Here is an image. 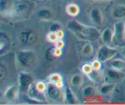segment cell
<instances>
[{"instance_id": "6da1fadb", "label": "cell", "mask_w": 125, "mask_h": 105, "mask_svg": "<svg viewBox=\"0 0 125 105\" xmlns=\"http://www.w3.org/2000/svg\"><path fill=\"white\" fill-rule=\"evenodd\" d=\"M69 31L82 41L94 42L100 38L101 33L98 28L85 25L76 19L70 20L67 24Z\"/></svg>"}, {"instance_id": "7a4b0ae2", "label": "cell", "mask_w": 125, "mask_h": 105, "mask_svg": "<svg viewBox=\"0 0 125 105\" xmlns=\"http://www.w3.org/2000/svg\"><path fill=\"white\" fill-rule=\"evenodd\" d=\"M15 61L17 66L21 70L31 69L34 66L37 61V55L33 50H21L15 53Z\"/></svg>"}, {"instance_id": "3957f363", "label": "cell", "mask_w": 125, "mask_h": 105, "mask_svg": "<svg viewBox=\"0 0 125 105\" xmlns=\"http://www.w3.org/2000/svg\"><path fill=\"white\" fill-rule=\"evenodd\" d=\"M46 89V83L42 81L34 82L27 90V96L29 100L37 103H45L48 98Z\"/></svg>"}, {"instance_id": "277c9868", "label": "cell", "mask_w": 125, "mask_h": 105, "mask_svg": "<svg viewBox=\"0 0 125 105\" xmlns=\"http://www.w3.org/2000/svg\"><path fill=\"white\" fill-rule=\"evenodd\" d=\"M34 7V2L32 0H19L13 4L12 13L17 16H28Z\"/></svg>"}, {"instance_id": "5b68a950", "label": "cell", "mask_w": 125, "mask_h": 105, "mask_svg": "<svg viewBox=\"0 0 125 105\" xmlns=\"http://www.w3.org/2000/svg\"><path fill=\"white\" fill-rule=\"evenodd\" d=\"M46 96L49 99L56 103H64V90L50 82L46 83Z\"/></svg>"}, {"instance_id": "8992f818", "label": "cell", "mask_w": 125, "mask_h": 105, "mask_svg": "<svg viewBox=\"0 0 125 105\" xmlns=\"http://www.w3.org/2000/svg\"><path fill=\"white\" fill-rule=\"evenodd\" d=\"M118 53V50L117 48L103 44L99 47L96 53V59L103 64L113 59Z\"/></svg>"}, {"instance_id": "52a82bcc", "label": "cell", "mask_w": 125, "mask_h": 105, "mask_svg": "<svg viewBox=\"0 0 125 105\" xmlns=\"http://www.w3.org/2000/svg\"><path fill=\"white\" fill-rule=\"evenodd\" d=\"M113 42L116 46H122L125 44V22L119 21L114 25Z\"/></svg>"}, {"instance_id": "ba28073f", "label": "cell", "mask_w": 125, "mask_h": 105, "mask_svg": "<svg viewBox=\"0 0 125 105\" xmlns=\"http://www.w3.org/2000/svg\"><path fill=\"white\" fill-rule=\"evenodd\" d=\"M104 82L118 83L125 79V72L108 68L104 72Z\"/></svg>"}, {"instance_id": "9c48e42d", "label": "cell", "mask_w": 125, "mask_h": 105, "mask_svg": "<svg viewBox=\"0 0 125 105\" xmlns=\"http://www.w3.org/2000/svg\"><path fill=\"white\" fill-rule=\"evenodd\" d=\"M18 40L22 44H33L38 41V35L36 32L32 29H25L20 32Z\"/></svg>"}, {"instance_id": "30bf717a", "label": "cell", "mask_w": 125, "mask_h": 105, "mask_svg": "<svg viewBox=\"0 0 125 105\" xmlns=\"http://www.w3.org/2000/svg\"><path fill=\"white\" fill-rule=\"evenodd\" d=\"M34 82L32 76L26 71L20 70L18 74V85L20 90L26 92L29 86Z\"/></svg>"}, {"instance_id": "8fae6325", "label": "cell", "mask_w": 125, "mask_h": 105, "mask_svg": "<svg viewBox=\"0 0 125 105\" xmlns=\"http://www.w3.org/2000/svg\"><path fill=\"white\" fill-rule=\"evenodd\" d=\"M20 88L18 85H12L7 87L4 92V98L10 103L15 102L18 98L20 94Z\"/></svg>"}, {"instance_id": "7c38bea8", "label": "cell", "mask_w": 125, "mask_h": 105, "mask_svg": "<svg viewBox=\"0 0 125 105\" xmlns=\"http://www.w3.org/2000/svg\"><path fill=\"white\" fill-rule=\"evenodd\" d=\"M89 18L93 24L101 26L103 23V15L101 10L98 7H92L89 11Z\"/></svg>"}, {"instance_id": "4fadbf2b", "label": "cell", "mask_w": 125, "mask_h": 105, "mask_svg": "<svg viewBox=\"0 0 125 105\" xmlns=\"http://www.w3.org/2000/svg\"><path fill=\"white\" fill-rule=\"evenodd\" d=\"M117 84L115 83L103 82L98 89V93L102 97H106L113 93Z\"/></svg>"}, {"instance_id": "5bb4252c", "label": "cell", "mask_w": 125, "mask_h": 105, "mask_svg": "<svg viewBox=\"0 0 125 105\" xmlns=\"http://www.w3.org/2000/svg\"><path fill=\"white\" fill-rule=\"evenodd\" d=\"M65 102L68 105H76L78 103V100L76 96L70 86H67L64 89Z\"/></svg>"}, {"instance_id": "9a60e30c", "label": "cell", "mask_w": 125, "mask_h": 105, "mask_svg": "<svg viewBox=\"0 0 125 105\" xmlns=\"http://www.w3.org/2000/svg\"><path fill=\"white\" fill-rule=\"evenodd\" d=\"M114 31L110 27H106L101 33V41L104 44L111 46L113 42Z\"/></svg>"}, {"instance_id": "2e32d148", "label": "cell", "mask_w": 125, "mask_h": 105, "mask_svg": "<svg viewBox=\"0 0 125 105\" xmlns=\"http://www.w3.org/2000/svg\"><path fill=\"white\" fill-rule=\"evenodd\" d=\"M10 46V40L8 36L3 32H1L0 36V53L1 56H3L9 51Z\"/></svg>"}, {"instance_id": "e0dca14e", "label": "cell", "mask_w": 125, "mask_h": 105, "mask_svg": "<svg viewBox=\"0 0 125 105\" xmlns=\"http://www.w3.org/2000/svg\"><path fill=\"white\" fill-rule=\"evenodd\" d=\"M88 79L92 82L96 84H100L104 82V74L101 70H94L87 75Z\"/></svg>"}, {"instance_id": "ac0fdd59", "label": "cell", "mask_w": 125, "mask_h": 105, "mask_svg": "<svg viewBox=\"0 0 125 105\" xmlns=\"http://www.w3.org/2000/svg\"><path fill=\"white\" fill-rule=\"evenodd\" d=\"M108 68L124 72L125 70V60L122 58L112 59L107 62Z\"/></svg>"}, {"instance_id": "d6986e66", "label": "cell", "mask_w": 125, "mask_h": 105, "mask_svg": "<svg viewBox=\"0 0 125 105\" xmlns=\"http://www.w3.org/2000/svg\"><path fill=\"white\" fill-rule=\"evenodd\" d=\"M112 17L116 19H123L125 18V5L117 4L115 6L111 13Z\"/></svg>"}, {"instance_id": "ffe728a7", "label": "cell", "mask_w": 125, "mask_h": 105, "mask_svg": "<svg viewBox=\"0 0 125 105\" xmlns=\"http://www.w3.org/2000/svg\"><path fill=\"white\" fill-rule=\"evenodd\" d=\"M48 82H50L59 88H63L64 86L63 77L58 73H53L48 77Z\"/></svg>"}, {"instance_id": "44dd1931", "label": "cell", "mask_w": 125, "mask_h": 105, "mask_svg": "<svg viewBox=\"0 0 125 105\" xmlns=\"http://www.w3.org/2000/svg\"><path fill=\"white\" fill-rule=\"evenodd\" d=\"M98 90L93 85H87L83 89L82 94L87 99H92L98 94Z\"/></svg>"}, {"instance_id": "7402d4cb", "label": "cell", "mask_w": 125, "mask_h": 105, "mask_svg": "<svg viewBox=\"0 0 125 105\" xmlns=\"http://www.w3.org/2000/svg\"><path fill=\"white\" fill-rule=\"evenodd\" d=\"M37 17L42 21H50L53 17L52 12L51 10L47 8H42L39 9L37 12Z\"/></svg>"}, {"instance_id": "603a6c76", "label": "cell", "mask_w": 125, "mask_h": 105, "mask_svg": "<svg viewBox=\"0 0 125 105\" xmlns=\"http://www.w3.org/2000/svg\"><path fill=\"white\" fill-rule=\"evenodd\" d=\"M65 10L67 14L72 17H77L80 13L79 6L75 3L68 4L66 6Z\"/></svg>"}, {"instance_id": "cb8c5ba5", "label": "cell", "mask_w": 125, "mask_h": 105, "mask_svg": "<svg viewBox=\"0 0 125 105\" xmlns=\"http://www.w3.org/2000/svg\"><path fill=\"white\" fill-rule=\"evenodd\" d=\"M83 82H84V78L81 74H74L70 79V84L74 88L79 89L82 86Z\"/></svg>"}, {"instance_id": "d4e9b609", "label": "cell", "mask_w": 125, "mask_h": 105, "mask_svg": "<svg viewBox=\"0 0 125 105\" xmlns=\"http://www.w3.org/2000/svg\"><path fill=\"white\" fill-rule=\"evenodd\" d=\"M13 5L10 4L8 0H1L0 2V11L1 15L3 13H9V11L12 12V8Z\"/></svg>"}, {"instance_id": "484cf974", "label": "cell", "mask_w": 125, "mask_h": 105, "mask_svg": "<svg viewBox=\"0 0 125 105\" xmlns=\"http://www.w3.org/2000/svg\"><path fill=\"white\" fill-rule=\"evenodd\" d=\"M94 48L92 44L91 43V42H88L87 43L85 44L82 48V55L84 57H90L94 53Z\"/></svg>"}, {"instance_id": "4316f807", "label": "cell", "mask_w": 125, "mask_h": 105, "mask_svg": "<svg viewBox=\"0 0 125 105\" xmlns=\"http://www.w3.org/2000/svg\"><path fill=\"white\" fill-rule=\"evenodd\" d=\"M8 71L6 66L2 63L0 64V80L1 81H5L7 77Z\"/></svg>"}, {"instance_id": "83f0119b", "label": "cell", "mask_w": 125, "mask_h": 105, "mask_svg": "<svg viewBox=\"0 0 125 105\" xmlns=\"http://www.w3.org/2000/svg\"><path fill=\"white\" fill-rule=\"evenodd\" d=\"M46 39H47L49 42L54 44L59 38L57 36V33L49 31V32L46 35Z\"/></svg>"}, {"instance_id": "f1b7e54d", "label": "cell", "mask_w": 125, "mask_h": 105, "mask_svg": "<svg viewBox=\"0 0 125 105\" xmlns=\"http://www.w3.org/2000/svg\"><path fill=\"white\" fill-rule=\"evenodd\" d=\"M62 30V27L61 24L60 23H57V22L52 23L50 27V32H52L57 33Z\"/></svg>"}, {"instance_id": "f546056e", "label": "cell", "mask_w": 125, "mask_h": 105, "mask_svg": "<svg viewBox=\"0 0 125 105\" xmlns=\"http://www.w3.org/2000/svg\"><path fill=\"white\" fill-rule=\"evenodd\" d=\"M82 72H83V74H84L85 75H87L89 73L91 72L93 70L92 66L91 65V63L90 64H88V63H86V64H84V65L82 66L81 68Z\"/></svg>"}, {"instance_id": "4dcf8cb0", "label": "cell", "mask_w": 125, "mask_h": 105, "mask_svg": "<svg viewBox=\"0 0 125 105\" xmlns=\"http://www.w3.org/2000/svg\"><path fill=\"white\" fill-rule=\"evenodd\" d=\"M102 63L98 60L97 59L95 60L91 63V65L92 66L93 69L94 70H101L102 68Z\"/></svg>"}, {"instance_id": "1f68e13d", "label": "cell", "mask_w": 125, "mask_h": 105, "mask_svg": "<svg viewBox=\"0 0 125 105\" xmlns=\"http://www.w3.org/2000/svg\"><path fill=\"white\" fill-rule=\"evenodd\" d=\"M55 44V47L58 49H62V48L64 46V43L62 41V39H59L57 41L54 43Z\"/></svg>"}, {"instance_id": "d6a6232c", "label": "cell", "mask_w": 125, "mask_h": 105, "mask_svg": "<svg viewBox=\"0 0 125 105\" xmlns=\"http://www.w3.org/2000/svg\"><path fill=\"white\" fill-rule=\"evenodd\" d=\"M122 54H123V57L125 58V47H124V49H123V51H122Z\"/></svg>"}, {"instance_id": "836d02e7", "label": "cell", "mask_w": 125, "mask_h": 105, "mask_svg": "<svg viewBox=\"0 0 125 105\" xmlns=\"http://www.w3.org/2000/svg\"><path fill=\"white\" fill-rule=\"evenodd\" d=\"M37 1H44V0H37Z\"/></svg>"}, {"instance_id": "e575fe53", "label": "cell", "mask_w": 125, "mask_h": 105, "mask_svg": "<svg viewBox=\"0 0 125 105\" xmlns=\"http://www.w3.org/2000/svg\"><path fill=\"white\" fill-rule=\"evenodd\" d=\"M51 1H57V0H51Z\"/></svg>"}, {"instance_id": "d590c367", "label": "cell", "mask_w": 125, "mask_h": 105, "mask_svg": "<svg viewBox=\"0 0 125 105\" xmlns=\"http://www.w3.org/2000/svg\"></svg>"}, {"instance_id": "8d00e7d4", "label": "cell", "mask_w": 125, "mask_h": 105, "mask_svg": "<svg viewBox=\"0 0 125 105\" xmlns=\"http://www.w3.org/2000/svg\"><path fill=\"white\" fill-rule=\"evenodd\" d=\"M86 1H89V0H86Z\"/></svg>"}]
</instances>
